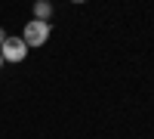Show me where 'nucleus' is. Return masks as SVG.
<instances>
[{
  "label": "nucleus",
  "instance_id": "f03ea898",
  "mask_svg": "<svg viewBox=\"0 0 154 139\" xmlns=\"http://www.w3.org/2000/svg\"><path fill=\"white\" fill-rule=\"evenodd\" d=\"M25 53H28V46H25L22 37H6L3 46H0V56H3V62H22Z\"/></svg>",
  "mask_w": 154,
  "mask_h": 139
},
{
  "label": "nucleus",
  "instance_id": "f257e3e1",
  "mask_svg": "<svg viewBox=\"0 0 154 139\" xmlns=\"http://www.w3.org/2000/svg\"><path fill=\"white\" fill-rule=\"evenodd\" d=\"M22 40H25V46H43V43L49 40V25H46V22H40V19L28 22V25H25Z\"/></svg>",
  "mask_w": 154,
  "mask_h": 139
},
{
  "label": "nucleus",
  "instance_id": "7ed1b4c3",
  "mask_svg": "<svg viewBox=\"0 0 154 139\" xmlns=\"http://www.w3.org/2000/svg\"><path fill=\"white\" fill-rule=\"evenodd\" d=\"M49 12H53V6H49L46 0H37V3H34V16L40 19V22H46V19H49Z\"/></svg>",
  "mask_w": 154,
  "mask_h": 139
},
{
  "label": "nucleus",
  "instance_id": "39448f33",
  "mask_svg": "<svg viewBox=\"0 0 154 139\" xmlns=\"http://www.w3.org/2000/svg\"><path fill=\"white\" fill-rule=\"evenodd\" d=\"M74 3H83V0H74Z\"/></svg>",
  "mask_w": 154,
  "mask_h": 139
},
{
  "label": "nucleus",
  "instance_id": "423d86ee",
  "mask_svg": "<svg viewBox=\"0 0 154 139\" xmlns=\"http://www.w3.org/2000/svg\"><path fill=\"white\" fill-rule=\"evenodd\" d=\"M0 65H3V56H0Z\"/></svg>",
  "mask_w": 154,
  "mask_h": 139
},
{
  "label": "nucleus",
  "instance_id": "20e7f679",
  "mask_svg": "<svg viewBox=\"0 0 154 139\" xmlns=\"http://www.w3.org/2000/svg\"><path fill=\"white\" fill-rule=\"evenodd\" d=\"M3 40H6V34H3V28H0V46H3Z\"/></svg>",
  "mask_w": 154,
  "mask_h": 139
}]
</instances>
